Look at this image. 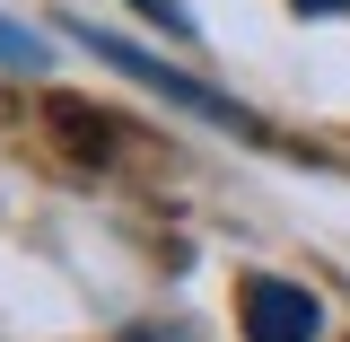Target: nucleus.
<instances>
[{"instance_id":"1","label":"nucleus","mask_w":350,"mask_h":342,"mask_svg":"<svg viewBox=\"0 0 350 342\" xmlns=\"http://www.w3.org/2000/svg\"><path fill=\"white\" fill-rule=\"evenodd\" d=\"M62 36L79 44V53H96L105 71H123L131 88H149V97H167L175 114H193V123H211V132H237V141H254V114L237 106V97H219L211 80H193V71H175V62H158L149 44H131V36H114V27H96V18H62Z\"/></svg>"},{"instance_id":"2","label":"nucleus","mask_w":350,"mask_h":342,"mask_svg":"<svg viewBox=\"0 0 350 342\" xmlns=\"http://www.w3.org/2000/svg\"><path fill=\"white\" fill-rule=\"evenodd\" d=\"M237 334L245 342H315L324 334V299L289 281V272H245L237 281Z\"/></svg>"},{"instance_id":"3","label":"nucleus","mask_w":350,"mask_h":342,"mask_svg":"<svg viewBox=\"0 0 350 342\" xmlns=\"http://www.w3.org/2000/svg\"><path fill=\"white\" fill-rule=\"evenodd\" d=\"M0 71H18V80H36V71H53V44H44V27H27V18H9V9H0Z\"/></svg>"},{"instance_id":"4","label":"nucleus","mask_w":350,"mask_h":342,"mask_svg":"<svg viewBox=\"0 0 350 342\" xmlns=\"http://www.w3.org/2000/svg\"><path fill=\"white\" fill-rule=\"evenodd\" d=\"M131 9H140V18H149V27H167V36H202V18H193V0H131Z\"/></svg>"},{"instance_id":"5","label":"nucleus","mask_w":350,"mask_h":342,"mask_svg":"<svg viewBox=\"0 0 350 342\" xmlns=\"http://www.w3.org/2000/svg\"><path fill=\"white\" fill-rule=\"evenodd\" d=\"M298 18H333V9H350V0H289Z\"/></svg>"}]
</instances>
